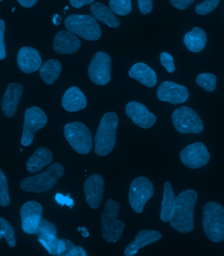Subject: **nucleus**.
I'll return each instance as SVG.
<instances>
[{
  "mask_svg": "<svg viewBox=\"0 0 224 256\" xmlns=\"http://www.w3.org/2000/svg\"><path fill=\"white\" fill-rule=\"evenodd\" d=\"M3 238V234H2V232H0V240H1V239Z\"/></svg>",
  "mask_w": 224,
  "mask_h": 256,
  "instance_id": "49530a36",
  "label": "nucleus"
},
{
  "mask_svg": "<svg viewBox=\"0 0 224 256\" xmlns=\"http://www.w3.org/2000/svg\"><path fill=\"white\" fill-rule=\"evenodd\" d=\"M109 6L118 16H127L132 11L131 0H110Z\"/></svg>",
  "mask_w": 224,
  "mask_h": 256,
  "instance_id": "c85d7f7f",
  "label": "nucleus"
},
{
  "mask_svg": "<svg viewBox=\"0 0 224 256\" xmlns=\"http://www.w3.org/2000/svg\"><path fill=\"white\" fill-rule=\"evenodd\" d=\"M47 123V117L38 106H32L24 113V124L23 127L21 144L28 146L32 144L35 132L41 129Z\"/></svg>",
  "mask_w": 224,
  "mask_h": 256,
  "instance_id": "9d476101",
  "label": "nucleus"
},
{
  "mask_svg": "<svg viewBox=\"0 0 224 256\" xmlns=\"http://www.w3.org/2000/svg\"><path fill=\"white\" fill-rule=\"evenodd\" d=\"M65 170L59 163L50 166L47 170L22 180L20 188L25 192L41 193L53 188L58 179L64 176Z\"/></svg>",
  "mask_w": 224,
  "mask_h": 256,
  "instance_id": "20e7f679",
  "label": "nucleus"
},
{
  "mask_svg": "<svg viewBox=\"0 0 224 256\" xmlns=\"http://www.w3.org/2000/svg\"><path fill=\"white\" fill-rule=\"evenodd\" d=\"M55 200L58 204L61 206L66 204L71 208H72V206H74V201L70 198V194L64 196L63 195L57 193L55 196Z\"/></svg>",
  "mask_w": 224,
  "mask_h": 256,
  "instance_id": "ea45409f",
  "label": "nucleus"
},
{
  "mask_svg": "<svg viewBox=\"0 0 224 256\" xmlns=\"http://www.w3.org/2000/svg\"><path fill=\"white\" fill-rule=\"evenodd\" d=\"M196 190H188L176 197L175 208L170 220L172 228L182 234L192 232L194 228V208L198 200Z\"/></svg>",
  "mask_w": 224,
  "mask_h": 256,
  "instance_id": "f257e3e1",
  "label": "nucleus"
},
{
  "mask_svg": "<svg viewBox=\"0 0 224 256\" xmlns=\"http://www.w3.org/2000/svg\"><path fill=\"white\" fill-rule=\"evenodd\" d=\"M203 226L207 238L214 242L224 240V209L221 204L209 202L203 211Z\"/></svg>",
  "mask_w": 224,
  "mask_h": 256,
  "instance_id": "7ed1b4c3",
  "label": "nucleus"
},
{
  "mask_svg": "<svg viewBox=\"0 0 224 256\" xmlns=\"http://www.w3.org/2000/svg\"><path fill=\"white\" fill-rule=\"evenodd\" d=\"M75 247L74 243L68 239H60L58 242V256H68L69 252Z\"/></svg>",
  "mask_w": 224,
  "mask_h": 256,
  "instance_id": "c9c22d12",
  "label": "nucleus"
},
{
  "mask_svg": "<svg viewBox=\"0 0 224 256\" xmlns=\"http://www.w3.org/2000/svg\"><path fill=\"white\" fill-rule=\"evenodd\" d=\"M17 64L22 72L30 74L39 70L42 64L37 50L30 47H23L17 54Z\"/></svg>",
  "mask_w": 224,
  "mask_h": 256,
  "instance_id": "a211bd4d",
  "label": "nucleus"
},
{
  "mask_svg": "<svg viewBox=\"0 0 224 256\" xmlns=\"http://www.w3.org/2000/svg\"><path fill=\"white\" fill-rule=\"evenodd\" d=\"M206 33L199 27H194L190 32L184 36V42L186 48L193 53L202 52L206 46Z\"/></svg>",
  "mask_w": 224,
  "mask_h": 256,
  "instance_id": "393cba45",
  "label": "nucleus"
},
{
  "mask_svg": "<svg viewBox=\"0 0 224 256\" xmlns=\"http://www.w3.org/2000/svg\"><path fill=\"white\" fill-rule=\"evenodd\" d=\"M140 12L143 14H150L153 9L152 0H138Z\"/></svg>",
  "mask_w": 224,
  "mask_h": 256,
  "instance_id": "4c0bfd02",
  "label": "nucleus"
},
{
  "mask_svg": "<svg viewBox=\"0 0 224 256\" xmlns=\"http://www.w3.org/2000/svg\"><path fill=\"white\" fill-rule=\"evenodd\" d=\"M24 88L18 83H11L7 86L1 102V109L4 115L12 118L15 114Z\"/></svg>",
  "mask_w": 224,
  "mask_h": 256,
  "instance_id": "6ab92c4d",
  "label": "nucleus"
},
{
  "mask_svg": "<svg viewBox=\"0 0 224 256\" xmlns=\"http://www.w3.org/2000/svg\"><path fill=\"white\" fill-rule=\"evenodd\" d=\"M35 234H48L56 236V228L55 226L41 218L38 226L35 230Z\"/></svg>",
  "mask_w": 224,
  "mask_h": 256,
  "instance_id": "72a5a7b5",
  "label": "nucleus"
},
{
  "mask_svg": "<svg viewBox=\"0 0 224 256\" xmlns=\"http://www.w3.org/2000/svg\"><path fill=\"white\" fill-rule=\"evenodd\" d=\"M10 204L9 188L7 178L4 172L0 168V205L7 207Z\"/></svg>",
  "mask_w": 224,
  "mask_h": 256,
  "instance_id": "2f4dec72",
  "label": "nucleus"
},
{
  "mask_svg": "<svg viewBox=\"0 0 224 256\" xmlns=\"http://www.w3.org/2000/svg\"><path fill=\"white\" fill-rule=\"evenodd\" d=\"M91 12L95 20L103 22L111 28H117L120 26V20L114 12L103 4L96 2L92 4Z\"/></svg>",
  "mask_w": 224,
  "mask_h": 256,
  "instance_id": "5701e85b",
  "label": "nucleus"
},
{
  "mask_svg": "<svg viewBox=\"0 0 224 256\" xmlns=\"http://www.w3.org/2000/svg\"><path fill=\"white\" fill-rule=\"evenodd\" d=\"M129 76L146 87L152 88L157 84V76L155 71L142 62L134 64L129 70Z\"/></svg>",
  "mask_w": 224,
  "mask_h": 256,
  "instance_id": "4be33fe9",
  "label": "nucleus"
},
{
  "mask_svg": "<svg viewBox=\"0 0 224 256\" xmlns=\"http://www.w3.org/2000/svg\"><path fill=\"white\" fill-rule=\"evenodd\" d=\"M84 249L81 246L75 247L69 252L68 256H87Z\"/></svg>",
  "mask_w": 224,
  "mask_h": 256,
  "instance_id": "79ce46f5",
  "label": "nucleus"
},
{
  "mask_svg": "<svg viewBox=\"0 0 224 256\" xmlns=\"http://www.w3.org/2000/svg\"><path fill=\"white\" fill-rule=\"evenodd\" d=\"M127 116L135 125L144 129L152 128L156 122V116L150 112L147 107L137 102H129L125 107Z\"/></svg>",
  "mask_w": 224,
  "mask_h": 256,
  "instance_id": "2eb2a0df",
  "label": "nucleus"
},
{
  "mask_svg": "<svg viewBox=\"0 0 224 256\" xmlns=\"http://www.w3.org/2000/svg\"><path fill=\"white\" fill-rule=\"evenodd\" d=\"M62 65L59 60H50L44 62L39 68V74L47 85L53 84L61 72Z\"/></svg>",
  "mask_w": 224,
  "mask_h": 256,
  "instance_id": "bb28decb",
  "label": "nucleus"
},
{
  "mask_svg": "<svg viewBox=\"0 0 224 256\" xmlns=\"http://www.w3.org/2000/svg\"><path fill=\"white\" fill-rule=\"evenodd\" d=\"M194 1L195 0H170L172 5L179 10L187 9Z\"/></svg>",
  "mask_w": 224,
  "mask_h": 256,
  "instance_id": "58836bf2",
  "label": "nucleus"
},
{
  "mask_svg": "<svg viewBox=\"0 0 224 256\" xmlns=\"http://www.w3.org/2000/svg\"><path fill=\"white\" fill-rule=\"evenodd\" d=\"M87 98L77 87H71L65 92L62 98V106L70 112H77L87 106Z\"/></svg>",
  "mask_w": 224,
  "mask_h": 256,
  "instance_id": "aec40b11",
  "label": "nucleus"
},
{
  "mask_svg": "<svg viewBox=\"0 0 224 256\" xmlns=\"http://www.w3.org/2000/svg\"><path fill=\"white\" fill-rule=\"evenodd\" d=\"M18 3L26 8H30L35 5L38 0H17Z\"/></svg>",
  "mask_w": 224,
  "mask_h": 256,
  "instance_id": "37998d69",
  "label": "nucleus"
},
{
  "mask_svg": "<svg viewBox=\"0 0 224 256\" xmlns=\"http://www.w3.org/2000/svg\"><path fill=\"white\" fill-rule=\"evenodd\" d=\"M157 96L159 100L174 104H183L190 96L187 88L173 82L166 81L159 87Z\"/></svg>",
  "mask_w": 224,
  "mask_h": 256,
  "instance_id": "4468645a",
  "label": "nucleus"
},
{
  "mask_svg": "<svg viewBox=\"0 0 224 256\" xmlns=\"http://www.w3.org/2000/svg\"><path fill=\"white\" fill-rule=\"evenodd\" d=\"M5 30V22L2 20H0V60H5L6 56L5 45L4 42Z\"/></svg>",
  "mask_w": 224,
  "mask_h": 256,
  "instance_id": "e433bc0d",
  "label": "nucleus"
},
{
  "mask_svg": "<svg viewBox=\"0 0 224 256\" xmlns=\"http://www.w3.org/2000/svg\"><path fill=\"white\" fill-rule=\"evenodd\" d=\"M221 0H205L196 7V12L200 16L210 14L219 6Z\"/></svg>",
  "mask_w": 224,
  "mask_h": 256,
  "instance_id": "473e14b6",
  "label": "nucleus"
},
{
  "mask_svg": "<svg viewBox=\"0 0 224 256\" xmlns=\"http://www.w3.org/2000/svg\"><path fill=\"white\" fill-rule=\"evenodd\" d=\"M77 230H78L79 232H81V228H77Z\"/></svg>",
  "mask_w": 224,
  "mask_h": 256,
  "instance_id": "09e8293b",
  "label": "nucleus"
},
{
  "mask_svg": "<svg viewBox=\"0 0 224 256\" xmlns=\"http://www.w3.org/2000/svg\"><path fill=\"white\" fill-rule=\"evenodd\" d=\"M176 198L170 182H167L164 184L163 198L161 203L160 218L161 221L167 223L170 222L175 208Z\"/></svg>",
  "mask_w": 224,
  "mask_h": 256,
  "instance_id": "a878e982",
  "label": "nucleus"
},
{
  "mask_svg": "<svg viewBox=\"0 0 224 256\" xmlns=\"http://www.w3.org/2000/svg\"><path fill=\"white\" fill-rule=\"evenodd\" d=\"M0 232H2L10 247L15 246L16 238L14 228L7 220L1 217H0Z\"/></svg>",
  "mask_w": 224,
  "mask_h": 256,
  "instance_id": "7c9ffc66",
  "label": "nucleus"
},
{
  "mask_svg": "<svg viewBox=\"0 0 224 256\" xmlns=\"http://www.w3.org/2000/svg\"><path fill=\"white\" fill-rule=\"evenodd\" d=\"M104 182L99 174H93L86 180L84 184L86 200L93 209L97 208L102 202Z\"/></svg>",
  "mask_w": 224,
  "mask_h": 256,
  "instance_id": "dca6fc26",
  "label": "nucleus"
},
{
  "mask_svg": "<svg viewBox=\"0 0 224 256\" xmlns=\"http://www.w3.org/2000/svg\"><path fill=\"white\" fill-rule=\"evenodd\" d=\"M112 60L108 54L98 52L90 62L88 73L91 80L98 86H105L111 80Z\"/></svg>",
  "mask_w": 224,
  "mask_h": 256,
  "instance_id": "9b49d317",
  "label": "nucleus"
},
{
  "mask_svg": "<svg viewBox=\"0 0 224 256\" xmlns=\"http://www.w3.org/2000/svg\"><path fill=\"white\" fill-rule=\"evenodd\" d=\"M154 188L152 182L145 177H139L131 182L129 200L132 208L136 213L143 211L146 203L153 196Z\"/></svg>",
  "mask_w": 224,
  "mask_h": 256,
  "instance_id": "1a4fd4ad",
  "label": "nucleus"
},
{
  "mask_svg": "<svg viewBox=\"0 0 224 256\" xmlns=\"http://www.w3.org/2000/svg\"><path fill=\"white\" fill-rule=\"evenodd\" d=\"M64 134L73 150L79 154H87L93 148L91 132L84 124L79 122L67 124Z\"/></svg>",
  "mask_w": 224,
  "mask_h": 256,
  "instance_id": "0eeeda50",
  "label": "nucleus"
},
{
  "mask_svg": "<svg viewBox=\"0 0 224 256\" xmlns=\"http://www.w3.org/2000/svg\"><path fill=\"white\" fill-rule=\"evenodd\" d=\"M60 16L58 14H54L53 16V22L56 26H58L60 24Z\"/></svg>",
  "mask_w": 224,
  "mask_h": 256,
  "instance_id": "c03bdc74",
  "label": "nucleus"
},
{
  "mask_svg": "<svg viewBox=\"0 0 224 256\" xmlns=\"http://www.w3.org/2000/svg\"><path fill=\"white\" fill-rule=\"evenodd\" d=\"M1 1H2V0H0V2H1Z\"/></svg>",
  "mask_w": 224,
  "mask_h": 256,
  "instance_id": "8fccbe9b",
  "label": "nucleus"
},
{
  "mask_svg": "<svg viewBox=\"0 0 224 256\" xmlns=\"http://www.w3.org/2000/svg\"><path fill=\"white\" fill-rule=\"evenodd\" d=\"M80 40L75 34L69 30L59 31L54 36L53 50L56 54H71L78 51Z\"/></svg>",
  "mask_w": 224,
  "mask_h": 256,
  "instance_id": "f3484780",
  "label": "nucleus"
},
{
  "mask_svg": "<svg viewBox=\"0 0 224 256\" xmlns=\"http://www.w3.org/2000/svg\"><path fill=\"white\" fill-rule=\"evenodd\" d=\"M59 240L60 239H58L56 236H54V235L39 234V242L51 256H58V247Z\"/></svg>",
  "mask_w": 224,
  "mask_h": 256,
  "instance_id": "cd10ccee",
  "label": "nucleus"
},
{
  "mask_svg": "<svg viewBox=\"0 0 224 256\" xmlns=\"http://www.w3.org/2000/svg\"><path fill=\"white\" fill-rule=\"evenodd\" d=\"M162 238V234L156 230H141L125 250V256H133L138 253L139 250L146 246L156 242Z\"/></svg>",
  "mask_w": 224,
  "mask_h": 256,
  "instance_id": "412c9836",
  "label": "nucleus"
},
{
  "mask_svg": "<svg viewBox=\"0 0 224 256\" xmlns=\"http://www.w3.org/2000/svg\"><path fill=\"white\" fill-rule=\"evenodd\" d=\"M53 158V154L48 148H39L27 162V170L30 173H36L51 163Z\"/></svg>",
  "mask_w": 224,
  "mask_h": 256,
  "instance_id": "b1692460",
  "label": "nucleus"
},
{
  "mask_svg": "<svg viewBox=\"0 0 224 256\" xmlns=\"http://www.w3.org/2000/svg\"><path fill=\"white\" fill-rule=\"evenodd\" d=\"M119 211L120 206L116 201L111 198L106 201L101 220L102 236L108 242H117L122 236L125 224L118 219Z\"/></svg>",
  "mask_w": 224,
  "mask_h": 256,
  "instance_id": "39448f33",
  "label": "nucleus"
},
{
  "mask_svg": "<svg viewBox=\"0 0 224 256\" xmlns=\"http://www.w3.org/2000/svg\"><path fill=\"white\" fill-rule=\"evenodd\" d=\"M160 62L163 66L169 73H173L176 70L175 64H174V58L171 54L167 52H163L160 56Z\"/></svg>",
  "mask_w": 224,
  "mask_h": 256,
  "instance_id": "f704fd0d",
  "label": "nucleus"
},
{
  "mask_svg": "<svg viewBox=\"0 0 224 256\" xmlns=\"http://www.w3.org/2000/svg\"><path fill=\"white\" fill-rule=\"evenodd\" d=\"M81 234H82V236L85 237V238H87V237L89 236V232H87V230L85 226H83V228H81Z\"/></svg>",
  "mask_w": 224,
  "mask_h": 256,
  "instance_id": "a18cd8bd",
  "label": "nucleus"
},
{
  "mask_svg": "<svg viewBox=\"0 0 224 256\" xmlns=\"http://www.w3.org/2000/svg\"><path fill=\"white\" fill-rule=\"evenodd\" d=\"M118 125L119 118L116 112H107L102 117L95 138V151L98 156H106L114 150Z\"/></svg>",
  "mask_w": 224,
  "mask_h": 256,
  "instance_id": "f03ea898",
  "label": "nucleus"
},
{
  "mask_svg": "<svg viewBox=\"0 0 224 256\" xmlns=\"http://www.w3.org/2000/svg\"><path fill=\"white\" fill-rule=\"evenodd\" d=\"M174 126L179 133L199 134L203 130V123L196 111L188 106L176 109L172 115Z\"/></svg>",
  "mask_w": 224,
  "mask_h": 256,
  "instance_id": "6e6552de",
  "label": "nucleus"
},
{
  "mask_svg": "<svg viewBox=\"0 0 224 256\" xmlns=\"http://www.w3.org/2000/svg\"><path fill=\"white\" fill-rule=\"evenodd\" d=\"M64 25L67 30L87 40H98L102 35L100 25L89 14H70L65 20Z\"/></svg>",
  "mask_w": 224,
  "mask_h": 256,
  "instance_id": "423d86ee",
  "label": "nucleus"
},
{
  "mask_svg": "<svg viewBox=\"0 0 224 256\" xmlns=\"http://www.w3.org/2000/svg\"><path fill=\"white\" fill-rule=\"evenodd\" d=\"M22 230L27 234H34L42 218L43 207L35 201H28L20 209Z\"/></svg>",
  "mask_w": 224,
  "mask_h": 256,
  "instance_id": "ddd939ff",
  "label": "nucleus"
},
{
  "mask_svg": "<svg viewBox=\"0 0 224 256\" xmlns=\"http://www.w3.org/2000/svg\"><path fill=\"white\" fill-rule=\"evenodd\" d=\"M68 10V6H66V9H64V12H66V10Z\"/></svg>",
  "mask_w": 224,
  "mask_h": 256,
  "instance_id": "de8ad7c7",
  "label": "nucleus"
},
{
  "mask_svg": "<svg viewBox=\"0 0 224 256\" xmlns=\"http://www.w3.org/2000/svg\"><path fill=\"white\" fill-rule=\"evenodd\" d=\"M211 156L203 142H196L186 146L181 152L182 162L192 169L204 166L210 160Z\"/></svg>",
  "mask_w": 224,
  "mask_h": 256,
  "instance_id": "f8f14e48",
  "label": "nucleus"
},
{
  "mask_svg": "<svg viewBox=\"0 0 224 256\" xmlns=\"http://www.w3.org/2000/svg\"><path fill=\"white\" fill-rule=\"evenodd\" d=\"M69 1L73 8L79 9V8L83 7V6L93 4L95 0H69Z\"/></svg>",
  "mask_w": 224,
  "mask_h": 256,
  "instance_id": "a19ab883",
  "label": "nucleus"
},
{
  "mask_svg": "<svg viewBox=\"0 0 224 256\" xmlns=\"http://www.w3.org/2000/svg\"><path fill=\"white\" fill-rule=\"evenodd\" d=\"M196 83L205 91L213 92L217 86V76L211 73H203L197 77Z\"/></svg>",
  "mask_w": 224,
  "mask_h": 256,
  "instance_id": "c756f323",
  "label": "nucleus"
}]
</instances>
